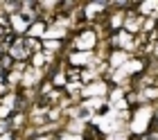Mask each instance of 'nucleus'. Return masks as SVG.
<instances>
[{
	"instance_id": "nucleus-1",
	"label": "nucleus",
	"mask_w": 158,
	"mask_h": 140,
	"mask_svg": "<svg viewBox=\"0 0 158 140\" xmlns=\"http://www.w3.org/2000/svg\"><path fill=\"white\" fill-rule=\"evenodd\" d=\"M154 117V108L152 106H140L138 111L133 113V120L129 124V134H135V136H142L149 127V122H152Z\"/></svg>"
},
{
	"instance_id": "nucleus-2",
	"label": "nucleus",
	"mask_w": 158,
	"mask_h": 140,
	"mask_svg": "<svg viewBox=\"0 0 158 140\" xmlns=\"http://www.w3.org/2000/svg\"><path fill=\"white\" fill-rule=\"evenodd\" d=\"M97 41H99L97 34L93 32V29H86V32H81L75 39V48L79 50V52H90V50L97 45Z\"/></svg>"
},
{
	"instance_id": "nucleus-3",
	"label": "nucleus",
	"mask_w": 158,
	"mask_h": 140,
	"mask_svg": "<svg viewBox=\"0 0 158 140\" xmlns=\"http://www.w3.org/2000/svg\"><path fill=\"white\" fill-rule=\"evenodd\" d=\"M106 93H109V88H106L104 79H97V82H93V84L81 88V97H86V100H90V97H106Z\"/></svg>"
},
{
	"instance_id": "nucleus-4",
	"label": "nucleus",
	"mask_w": 158,
	"mask_h": 140,
	"mask_svg": "<svg viewBox=\"0 0 158 140\" xmlns=\"http://www.w3.org/2000/svg\"><path fill=\"white\" fill-rule=\"evenodd\" d=\"M7 54H9L11 59H16V61H25V59L30 57V52H27V45H25V39L11 41V45L7 48Z\"/></svg>"
},
{
	"instance_id": "nucleus-5",
	"label": "nucleus",
	"mask_w": 158,
	"mask_h": 140,
	"mask_svg": "<svg viewBox=\"0 0 158 140\" xmlns=\"http://www.w3.org/2000/svg\"><path fill=\"white\" fill-rule=\"evenodd\" d=\"M30 25H32V20H27L23 14H11L9 16V27L16 34H25L27 29H30Z\"/></svg>"
},
{
	"instance_id": "nucleus-6",
	"label": "nucleus",
	"mask_w": 158,
	"mask_h": 140,
	"mask_svg": "<svg viewBox=\"0 0 158 140\" xmlns=\"http://www.w3.org/2000/svg\"><path fill=\"white\" fill-rule=\"evenodd\" d=\"M68 59H70V63H73L75 68H77V66H81V68H84V66H90L93 61H95V54H93V52H79V50H75Z\"/></svg>"
},
{
	"instance_id": "nucleus-7",
	"label": "nucleus",
	"mask_w": 158,
	"mask_h": 140,
	"mask_svg": "<svg viewBox=\"0 0 158 140\" xmlns=\"http://www.w3.org/2000/svg\"><path fill=\"white\" fill-rule=\"evenodd\" d=\"M129 61V52H124V50H113L111 52V57H109V66L111 68H122V66H124Z\"/></svg>"
},
{
	"instance_id": "nucleus-8",
	"label": "nucleus",
	"mask_w": 158,
	"mask_h": 140,
	"mask_svg": "<svg viewBox=\"0 0 158 140\" xmlns=\"http://www.w3.org/2000/svg\"><path fill=\"white\" fill-rule=\"evenodd\" d=\"M63 36H66V27L54 23L52 27L45 29V34H43V41H61Z\"/></svg>"
},
{
	"instance_id": "nucleus-9",
	"label": "nucleus",
	"mask_w": 158,
	"mask_h": 140,
	"mask_svg": "<svg viewBox=\"0 0 158 140\" xmlns=\"http://www.w3.org/2000/svg\"><path fill=\"white\" fill-rule=\"evenodd\" d=\"M104 9H106V5H104V2H90V5H86V9H84L86 20H95Z\"/></svg>"
},
{
	"instance_id": "nucleus-10",
	"label": "nucleus",
	"mask_w": 158,
	"mask_h": 140,
	"mask_svg": "<svg viewBox=\"0 0 158 140\" xmlns=\"http://www.w3.org/2000/svg\"><path fill=\"white\" fill-rule=\"evenodd\" d=\"M45 23L43 20H34V23L30 25V29H27V36L30 39H43V34H45Z\"/></svg>"
},
{
	"instance_id": "nucleus-11",
	"label": "nucleus",
	"mask_w": 158,
	"mask_h": 140,
	"mask_svg": "<svg viewBox=\"0 0 158 140\" xmlns=\"http://www.w3.org/2000/svg\"><path fill=\"white\" fill-rule=\"evenodd\" d=\"M124 18H127V14H124V11H115V14L111 16L109 25H111L113 29H118V27H122V25H124Z\"/></svg>"
},
{
	"instance_id": "nucleus-12",
	"label": "nucleus",
	"mask_w": 158,
	"mask_h": 140,
	"mask_svg": "<svg viewBox=\"0 0 158 140\" xmlns=\"http://www.w3.org/2000/svg\"><path fill=\"white\" fill-rule=\"evenodd\" d=\"M61 48V41H43V52H56Z\"/></svg>"
},
{
	"instance_id": "nucleus-13",
	"label": "nucleus",
	"mask_w": 158,
	"mask_h": 140,
	"mask_svg": "<svg viewBox=\"0 0 158 140\" xmlns=\"http://www.w3.org/2000/svg\"><path fill=\"white\" fill-rule=\"evenodd\" d=\"M120 100H124V88H115V91L109 93V102L111 104H115V102H120Z\"/></svg>"
},
{
	"instance_id": "nucleus-14",
	"label": "nucleus",
	"mask_w": 158,
	"mask_h": 140,
	"mask_svg": "<svg viewBox=\"0 0 158 140\" xmlns=\"http://www.w3.org/2000/svg\"><path fill=\"white\" fill-rule=\"evenodd\" d=\"M52 84H54V86H68V77H66V72H63V70H59V72L54 75Z\"/></svg>"
},
{
	"instance_id": "nucleus-15",
	"label": "nucleus",
	"mask_w": 158,
	"mask_h": 140,
	"mask_svg": "<svg viewBox=\"0 0 158 140\" xmlns=\"http://www.w3.org/2000/svg\"><path fill=\"white\" fill-rule=\"evenodd\" d=\"M106 140H129V131H115V134H109Z\"/></svg>"
},
{
	"instance_id": "nucleus-16",
	"label": "nucleus",
	"mask_w": 158,
	"mask_h": 140,
	"mask_svg": "<svg viewBox=\"0 0 158 140\" xmlns=\"http://www.w3.org/2000/svg\"><path fill=\"white\" fill-rule=\"evenodd\" d=\"M23 122H25V113H18V115L11 120V127H14V129H20V124H23Z\"/></svg>"
},
{
	"instance_id": "nucleus-17",
	"label": "nucleus",
	"mask_w": 158,
	"mask_h": 140,
	"mask_svg": "<svg viewBox=\"0 0 158 140\" xmlns=\"http://www.w3.org/2000/svg\"><path fill=\"white\" fill-rule=\"evenodd\" d=\"M9 115H11V108H7V106L0 104V120H7Z\"/></svg>"
},
{
	"instance_id": "nucleus-18",
	"label": "nucleus",
	"mask_w": 158,
	"mask_h": 140,
	"mask_svg": "<svg viewBox=\"0 0 158 140\" xmlns=\"http://www.w3.org/2000/svg\"><path fill=\"white\" fill-rule=\"evenodd\" d=\"M59 140H84L81 136H75V134H63Z\"/></svg>"
},
{
	"instance_id": "nucleus-19",
	"label": "nucleus",
	"mask_w": 158,
	"mask_h": 140,
	"mask_svg": "<svg viewBox=\"0 0 158 140\" xmlns=\"http://www.w3.org/2000/svg\"><path fill=\"white\" fill-rule=\"evenodd\" d=\"M0 140H14V136L9 134V131H7V134H2V136H0Z\"/></svg>"
},
{
	"instance_id": "nucleus-20",
	"label": "nucleus",
	"mask_w": 158,
	"mask_h": 140,
	"mask_svg": "<svg viewBox=\"0 0 158 140\" xmlns=\"http://www.w3.org/2000/svg\"><path fill=\"white\" fill-rule=\"evenodd\" d=\"M34 140H52V136H36Z\"/></svg>"
},
{
	"instance_id": "nucleus-21",
	"label": "nucleus",
	"mask_w": 158,
	"mask_h": 140,
	"mask_svg": "<svg viewBox=\"0 0 158 140\" xmlns=\"http://www.w3.org/2000/svg\"><path fill=\"white\" fill-rule=\"evenodd\" d=\"M154 54H156V59H158V43L154 45Z\"/></svg>"
}]
</instances>
